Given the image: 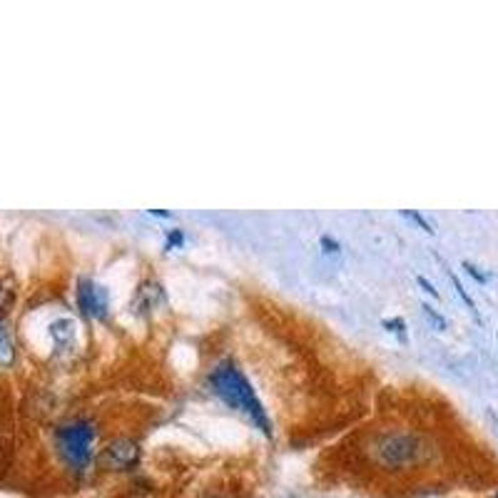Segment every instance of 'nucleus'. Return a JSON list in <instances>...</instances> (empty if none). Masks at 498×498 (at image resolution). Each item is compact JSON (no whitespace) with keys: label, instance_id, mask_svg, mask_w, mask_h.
<instances>
[{"label":"nucleus","instance_id":"nucleus-15","mask_svg":"<svg viewBox=\"0 0 498 498\" xmlns=\"http://www.w3.org/2000/svg\"><path fill=\"white\" fill-rule=\"evenodd\" d=\"M321 244L326 247V252H339V242L332 237H321Z\"/></svg>","mask_w":498,"mask_h":498},{"label":"nucleus","instance_id":"nucleus-10","mask_svg":"<svg viewBox=\"0 0 498 498\" xmlns=\"http://www.w3.org/2000/svg\"><path fill=\"white\" fill-rule=\"evenodd\" d=\"M421 309H424V314H426L428 319H431V324L436 326V329H441V332H444L446 326H449V324H446V319H444V316H441L439 312H433V309L428 307V304H421Z\"/></svg>","mask_w":498,"mask_h":498},{"label":"nucleus","instance_id":"nucleus-13","mask_svg":"<svg viewBox=\"0 0 498 498\" xmlns=\"http://www.w3.org/2000/svg\"><path fill=\"white\" fill-rule=\"evenodd\" d=\"M416 282H419V284H421V287H424V289H426V291H428V294H431V297H436V299H439V291L433 289V284H431V282H428V279H426V277H416Z\"/></svg>","mask_w":498,"mask_h":498},{"label":"nucleus","instance_id":"nucleus-17","mask_svg":"<svg viewBox=\"0 0 498 498\" xmlns=\"http://www.w3.org/2000/svg\"><path fill=\"white\" fill-rule=\"evenodd\" d=\"M491 498H498V493H493V496H491Z\"/></svg>","mask_w":498,"mask_h":498},{"label":"nucleus","instance_id":"nucleus-1","mask_svg":"<svg viewBox=\"0 0 498 498\" xmlns=\"http://www.w3.org/2000/svg\"><path fill=\"white\" fill-rule=\"evenodd\" d=\"M209 386H212L214 396H220L222 401L230 406V409L239 411L255 424L264 436H272V428H269V419L267 411L262 406L259 396L252 389L249 379L242 374V369L232 362H222L209 371Z\"/></svg>","mask_w":498,"mask_h":498},{"label":"nucleus","instance_id":"nucleus-14","mask_svg":"<svg viewBox=\"0 0 498 498\" xmlns=\"http://www.w3.org/2000/svg\"><path fill=\"white\" fill-rule=\"evenodd\" d=\"M8 302H10V291L6 289V287L0 284V312L8 307Z\"/></svg>","mask_w":498,"mask_h":498},{"label":"nucleus","instance_id":"nucleus-16","mask_svg":"<svg viewBox=\"0 0 498 498\" xmlns=\"http://www.w3.org/2000/svg\"><path fill=\"white\" fill-rule=\"evenodd\" d=\"M167 242L172 244V247H177V244H182V232H179V230L170 232V234H167Z\"/></svg>","mask_w":498,"mask_h":498},{"label":"nucleus","instance_id":"nucleus-11","mask_svg":"<svg viewBox=\"0 0 498 498\" xmlns=\"http://www.w3.org/2000/svg\"><path fill=\"white\" fill-rule=\"evenodd\" d=\"M401 214H403V217H409L411 222H416V225L421 227V230L426 232V234H433V227L428 225V222L424 220V217H421V214H419V212H401Z\"/></svg>","mask_w":498,"mask_h":498},{"label":"nucleus","instance_id":"nucleus-4","mask_svg":"<svg viewBox=\"0 0 498 498\" xmlns=\"http://www.w3.org/2000/svg\"><path fill=\"white\" fill-rule=\"evenodd\" d=\"M77 307L88 319H105L110 309V294L95 279H80L77 282Z\"/></svg>","mask_w":498,"mask_h":498},{"label":"nucleus","instance_id":"nucleus-3","mask_svg":"<svg viewBox=\"0 0 498 498\" xmlns=\"http://www.w3.org/2000/svg\"><path fill=\"white\" fill-rule=\"evenodd\" d=\"M93 441H95V426L85 419H77L55 431V444H58L60 456L65 458L67 466L75 471L88 469L93 458Z\"/></svg>","mask_w":498,"mask_h":498},{"label":"nucleus","instance_id":"nucleus-2","mask_svg":"<svg viewBox=\"0 0 498 498\" xmlns=\"http://www.w3.org/2000/svg\"><path fill=\"white\" fill-rule=\"evenodd\" d=\"M424 446L421 436L406 431H392L381 433L379 439L374 441V458L384 469H403V466H414L424 458Z\"/></svg>","mask_w":498,"mask_h":498},{"label":"nucleus","instance_id":"nucleus-7","mask_svg":"<svg viewBox=\"0 0 498 498\" xmlns=\"http://www.w3.org/2000/svg\"><path fill=\"white\" fill-rule=\"evenodd\" d=\"M13 359H15V346H13L10 332L0 324V364L8 367V364H13Z\"/></svg>","mask_w":498,"mask_h":498},{"label":"nucleus","instance_id":"nucleus-12","mask_svg":"<svg viewBox=\"0 0 498 498\" xmlns=\"http://www.w3.org/2000/svg\"><path fill=\"white\" fill-rule=\"evenodd\" d=\"M463 269H466V272H469L471 277H474L476 282H479V284H486V282H488V277H486V274L481 272V269L476 267V264H471V262H463Z\"/></svg>","mask_w":498,"mask_h":498},{"label":"nucleus","instance_id":"nucleus-5","mask_svg":"<svg viewBox=\"0 0 498 498\" xmlns=\"http://www.w3.org/2000/svg\"><path fill=\"white\" fill-rule=\"evenodd\" d=\"M140 458V449L132 439H115L113 444H107V449H102L100 463L105 469L113 471H124L130 469L132 463H137Z\"/></svg>","mask_w":498,"mask_h":498},{"label":"nucleus","instance_id":"nucleus-6","mask_svg":"<svg viewBox=\"0 0 498 498\" xmlns=\"http://www.w3.org/2000/svg\"><path fill=\"white\" fill-rule=\"evenodd\" d=\"M75 321L67 319V316H63V319H55L53 324H50V337H53V344L58 346V349H67V346H72V342H75Z\"/></svg>","mask_w":498,"mask_h":498},{"label":"nucleus","instance_id":"nucleus-9","mask_svg":"<svg viewBox=\"0 0 498 498\" xmlns=\"http://www.w3.org/2000/svg\"><path fill=\"white\" fill-rule=\"evenodd\" d=\"M384 326L389 332L396 334L401 342H406V324H403V319H384Z\"/></svg>","mask_w":498,"mask_h":498},{"label":"nucleus","instance_id":"nucleus-8","mask_svg":"<svg viewBox=\"0 0 498 498\" xmlns=\"http://www.w3.org/2000/svg\"><path fill=\"white\" fill-rule=\"evenodd\" d=\"M449 277H451V282H453V287H456V294L463 299V304H466V307H469L471 312H474V314H476V304H474V299L469 297V291L463 289V284H461V282H458V277H456V274H449Z\"/></svg>","mask_w":498,"mask_h":498}]
</instances>
